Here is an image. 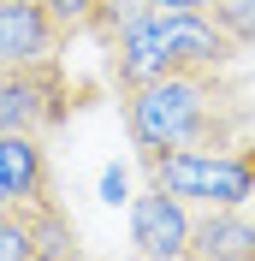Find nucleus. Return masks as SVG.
Here are the masks:
<instances>
[{"mask_svg":"<svg viewBox=\"0 0 255 261\" xmlns=\"http://www.w3.org/2000/svg\"><path fill=\"white\" fill-rule=\"evenodd\" d=\"M36 196H54L42 137H0V208H24Z\"/></svg>","mask_w":255,"mask_h":261,"instance_id":"0eeeda50","label":"nucleus"},{"mask_svg":"<svg viewBox=\"0 0 255 261\" xmlns=\"http://www.w3.org/2000/svg\"><path fill=\"white\" fill-rule=\"evenodd\" d=\"M155 12H208V0H148Z\"/></svg>","mask_w":255,"mask_h":261,"instance_id":"f8f14e48","label":"nucleus"},{"mask_svg":"<svg viewBox=\"0 0 255 261\" xmlns=\"http://www.w3.org/2000/svg\"><path fill=\"white\" fill-rule=\"evenodd\" d=\"M190 261H255V220L238 208H202L190 220Z\"/></svg>","mask_w":255,"mask_h":261,"instance_id":"6e6552de","label":"nucleus"},{"mask_svg":"<svg viewBox=\"0 0 255 261\" xmlns=\"http://www.w3.org/2000/svg\"><path fill=\"white\" fill-rule=\"evenodd\" d=\"M190 220L196 214L178 196L155 190V184L143 196H131V244H137V261H190Z\"/></svg>","mask_w":255,"mask_h":261,"instance_id":"39448f33","label":"nucleus"},{"mask_svg":"<svg viewBox=\"0 0 255 261\" xmlns=\"http://www.w3.org/2000/svg\"><path fill=\"white\" fill-rule=\"evenodd\" d=\"M0 261H36L30 202H24V208H0Z\"/></svg>","mask_w":255,"mask_h":261,"instance_id":"1a4fd4ad","label":"nucleus"},{"mask_svg":"<svg viewBox=\"0 0 255 261\" xmlns=\"http://www.w3.org/2000/svg\"><path fill=\"white\" fill-rule=\"evenodd\" d=\"M54 261H95V255H83V249H65V255H54Z\"/></svg>","mask_w":255,"mask_h":261,"instance_id":"4468645a","label":"nucleus"},{"mask_svg":"<svg viewBox=\"0 0 255 261\" xmlns=\"http://www.w3.org/2000/svg\"><path fill=\"white\" fill-rule=\"evenodd\" d=\"M101 190H107V202H119V196H125V178H119V166H113L107 178H101Z\"/></svg>","mask_w":255,"mask_h":261,"instance_id":"ddd939ff","label":"nucleus"},{"mask_svg":"<svg viewBox=\"0 0 255 261\" xmlns=\"http://www.w3.org/2000/svg\"><path fill=\"white\" fill-rule=\"evenodd\" d=\"M232 60H238V42L214 24V12H148L107 42V65L119 89L172 77V71H225Z\"/></svg>","mask_w":255,"mask_h":261,"instance_id":"f03ea898","label":"nucleus"},{"mask_svg":"<svg viewBox=\"0 0 255 261\" xmlns=\"http://www.w3.org/2000/svg\"><path fill=\"white\" fill-rule=\"evenodd\" d=\"M119 95L137 148H225L249 130V107L225 83V71H172Z\"/></svg>","mask_w":255,"mask_h":261,"instance_id":"f257e3e1","label":"nucleus"},{"mask_svg":"<svg viewBox=\"0 0 255 261\" xmlns=\"http://www.w3.org/2000/svg\"><path fill=\"white\" fill-rule=\"evenodd\" d=\"M65 36L36 0H0V65H42L60 60Z\"/></svg>","mask_w":255,"mask_h":261,"instance_id":"423d86ee","label":"nucleus"},{"mask_svg":"<svg viewBox=\"0 0 255 261\" xmlns=\"http://www.w3.org/2000/svg\"><path fill=\"white\" fill-rule=\"evenodd\" d=\"M36 6H42V12L60 24V36L71 42V36H83L89 24H95V6H101V0H36Z\"/></svg>","mask_w":255,"mask_h":261,"instance_id":"9b49d317","label":"nucleus"},{"mask_svg":"<svg viewBox=\"0 0 255 261\" xmlns=\"http://www.w3.org/2000/svg\"><path fill=\"white\" fill-rule=\"evenodd\" d=\"M71 113V83L60 60L0 65V137H48Z\"/></svg>","mask_w":255,"mask_h":261,"instance_id":"20e7f679","label":"nucleus"},{"mask_svg":"<svg viewBox=\"0 0 255 261\" xmlns=\"http://www.w3.org/2000/svg\"><path fill=\"white\" fill-rule=\"evenodd\" d=\"M155 190L178 196L184 208H243L255 196V143L225 148H137Z\"/></svg>","mask_w":255,"mask_h":261,"instance_id":"7ed1b4c3","label":"nucleus"},{"mask_svg":"<svg viewBox=\"0 0 255 261\" xmlns=\"http://www.w3.org/2000/svg\"><path fill=\"white\" fill-rule=\"evenodd\" d=\"M208 12L238 48H255V0H208Z\"/></svg>","mask_w":255,"mask_h":261,"instance_id":"9d476101","label":"nucleus"}]
</instances>
